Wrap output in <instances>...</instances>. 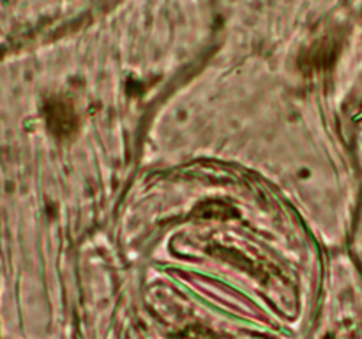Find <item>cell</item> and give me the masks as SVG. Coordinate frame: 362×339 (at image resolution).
Here are the masks:
<instances>
[{
    "instance_id": "1",
    "label": "cell",
    "mask_w": 362,
    "mask_h": 339,
    "mask_svg": "<svg viewBox=\"0 0 362 339\" xmlns=\"http://www.w3.org/2000/svg\"><path fill=\"white\" fill-rule=\"evenodd\" d=\"M46 120L57 136H67L78 127V115L67 99H52L46 106Z\"/></svg>"
}]
</instances>
